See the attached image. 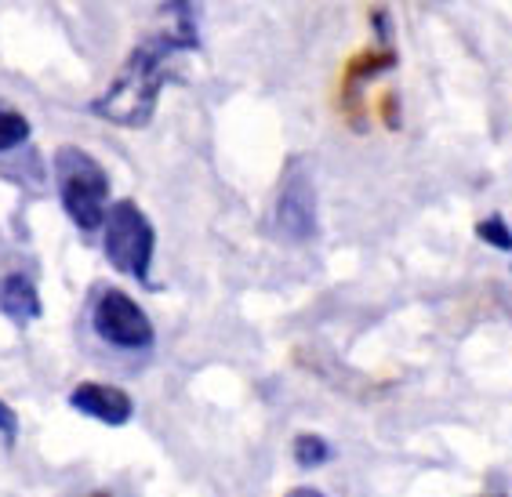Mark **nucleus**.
<instances>
[{"instance_id": "f257e3e1", "label": "nucleus", "mask_w": 512, "mask_h": 497, "mask_svg": "<svg viewBox=\"0 0 512 497\" xmlns=\"http://www.w3.org/2000/svg\"><path fill=\"white\" fill-rule=\"evenodd\" d=\"M178 44L168 40L164 33H153L131 51L120 73L113 77V84L106 88V95H99L91 102V113L102 117L113 127H146L157 113L160 91L168 84V62L171 55H178Z\"/></svg>"}, {"instance_id": "f03ea898", "label": "nucleus", "mask_w": 512, "mask_h": 497, "mask_svg": "<svg viewBox=\"0 0 512 497\" xmlns=\"http://www.w3.org/2000/svg\"><path fill=\"white\" fill-rule=\"evenodd\" d=\"M55 171V189L66 218L77 225L80 233H99L102 218L109 211V175L106 167L80 146L55 149L51 160Z\"/></svg>"}, {"instance_id": "7ed1b4c3", "label": "nucleus", "mask_w": 512, "mask_h": 497, "mask_svg": "<svg viewBox=\"0 0 512 497\" xmlns=\"http://www.w3.org/2000/svg\"><path fill=\"white\" fill-rule=\"evenodd\" d=\"M99 233L106 262L131 280L149 283L153 254H157V229L146 218V211L135 200H117V204H109Z\"/></svg>"}, {"instance_id": "20e7f679", "label": "nucleus", "mask_w": 512, "mask_h": 497, "mask_svg": "<svg viewBox=\"0 0 512 497\" xmlns=\"http://www.w3.org/2000/svg\"><path fill=\"white\" fill-rule=\"evenodd\" d=\"M91 331L117 352H146L157 342L149 312L120 287H102L91 305Z\"/></svg>"}, {"instance_id": "39448f33", "label": "nucleus", "mask_w": 512, "mask_h": 497, "mask_svg": "<svg viewBox=\"0 0 512 497\" xmlns=\"http://www.w3.org/2000/svg\"><path fill=\"white\" fill-rule=\"evenodd\" d=\"M273 229L284 240H291V244H306V240L316 236V229H320V218H316V186L313 178H309L306 164L287 167L273 204Z\"/></svg>"}, {"instance_id": "423d86ee", "label": "nucleus", "mask_w": 512, "mask_h": 497, "mask_svg": "<svg viewBox=\"0 0 512 497\" xmlns=\"http://www.w3.org/2000/svg\"><path fill=\"white\" fill-rule=\"evenodd\" d=\"M69 407L99 425H109V429H124L135 418V400L109 381H80L77 389L69 392Z\"/></svg>"}, {"instance_id": "0eeeda50", "label": "nucleus", "mask_w": 512, "mask_h": 497, "mask_svg": "<svg viewBox=\"0 0 512 497\" xmlns=\"http://www.w3.org/2000/svg\"><path fill=\"white\" fill-rule=\"evenodd\" d=\"M0 312L15 323H33L44 316V302H40V291L30 273L11 269L0 276Z\"/></svg>"}, {"instance_id": "6e6552de", "label": "nucleus", "mask_w": 512, "mask_h": 497, "mask_svg": "<svg viewBox=\"0 0 512 497\" xmlns=\"http://www.w3.org/2000/svg\"><path fill=\"white\" fill-rule=\"evenodd\" d=\"M30 135H33V127L22 113H15V109H0V156L26 146Z\"/></svg>"}, {"instance_id": "1a4fd4ad", "label": "nucleus", "mask_w": 512, "mask_h": 497, "mask_svg": "<svg viewBox=\"0 0 512 497\" xmlns=\"http://www.w3.org/2000/svg\"><path fill=\"white\" fill-rule=\"evenodd\" d=\"M295 461L302 468H320L324 461H331V443L324 436H316V432H302L295 439Z\"/></svg>"}, {"instance_id": "9d476101", "label": "nucleus", "mask_w": 512, "mask_h": 497, "mask_svg": "<svg viewBox=\"0 0 512 497\" xmlns=\"http://www.w3.org/2000/svg\"><path fill=\"white\" fill-rule=\"evenodd\" d=\"M476 236H480L483 244H491L494 251H512V229L505 225V218H483L480 225H476Z\"/></svg>"}, {"instance_id": "9b49d317", "label": "nucleus", "mask_w": 512, "mask_h": 497, "mask_svg": "<svg viewBox=\"0 0 512 497\" xmlns=\"http://www.w3.org/2000/svg\"><path fill=\"white\" fill-rule=\"evenodd\" d=\"M0 443H4L8 450L19 443V414H15L11 403H4V400H0Z\"/></svg>"}, {"instance_id": "f8f14e48", "label": "nucleus", "mask_w": 512, "mask_h": 497, "mask_svg": "<svg viewBox=\"0 0 512 497\" xmlns=\"http://www.w3.org/2000/svg\"><path fill=\"white\" fill-rule=\"evenodd\" d=\"M287 497H327V494H320V490H313V487H298V490H291Z\"/></svg>"}]
</instances>
